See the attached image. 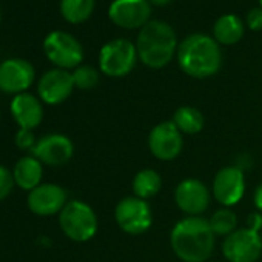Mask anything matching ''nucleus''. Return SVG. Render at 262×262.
I'll return each mask as SVG.
<instances>
[{"mask_svg": "<svg viewBox=\"0 0 262 262\" xmlns=\"http://www.w3.org/2000/svg\"><path fill=\"white\" fill-rule=\"evenodd\" d=\"M14 185H16V182H14L13 171H10L4 165H0V201L7 199L11 194Z\"/></svg>", "mask_w": 262, "mask_h": 262, "instance_id": "nucleus-25", "label": "nucleus"}, {"mask_svg": "<svg viewBox=\"0 0 262 262\" xmlns=\"http://www.w3.org/2000/svg\"><path fill=\"white\" fill-rule=\"evenodd\" d=\"M68 204L67 191L57 184H40L28 193L27 205L37 216H53Z\"/></svg>", "mask_w": 262, "mask_h": 262, "instance_id": "nucleus-16", "label": "nucleus"}, {"mask_svg": "<svg viewBox=\"0 0 262 262\" xmlns=\"http://www.w3.org/2000/svg\"><path fill=\"white\" fill-rule=\"evenodd\" d=\"M259 7L262 8V0H259Z\"/></svg>", "mask_w": 262, "mask_h": 262, "instance_id": "nucleus-31", "label": "nucleus"}, {"mask_svg": "<svg viewBox=\"0 0 262 262\" xmlns=\"http://www.w3.org/2000/svg\"><path fill=\"white\" fill-rule=\"evenodd\" d=\"M133 193L136 198L139 199H150L153 196H156L161 188H162V179L161 174L153 170V168H144L141 171H138L133 178Z\"/></svg>", "mask_w": 262, "mask_h": 262, "instance_id": "nucleus-20", "label": "nucleus"}, {"mask_svg": "<svg viewBox=\"0 0 262 262\" xmlns=\"http://www.w3.org/2000/svg\"><path fill=\"white\" fill-rule=\"evenodd\" d=\"M213 198L224 207H233L241 202L245 194V176L239 167L230 165L221 168L211 187Z\"/></svg>", "mask_w": 262, "mask_h": 262, "instance_id": "nucleus-11", "label": "nucleus"}, {"mask_svg": "<svg viewBox=\"0 0 262 262\" xmlns=\"http://www.w3.org/2000/svg\"><path fill=\"white\" fill-rule=\"evenodd\" d=\"M59 224L63 234L74 242L91 241L99 230L94 210L86 202L79 199L68 201V204L59 213Z\"/></svg>", "mask_w": 262, "mask_h": 262, "instance_id": "nucleus-4", "label": "nucleus"}, {"mask_svg": "<svg viewBox=\"0 0 262 262\" xmlns=\"http://www.w3.org/2000/svg\"><path fill=\"white\" fill-rule=\"evenodd\" d=\"M216 234L208 219L187 216L181 219L170 233V245L174 254L184 262H205L214 250Z\"/></svg>", "mask_w": 262, "mask_h": 262, "instance_id": "nucleus-1", "label": "nucleus"}, {"mask_svg": "<svg viewBox=\"0 0 262 262\" xmlns=\"http://www.w3.org/2000/svg\"><path fill=\"white\" fill-rule=\"evenodd\" d=\"M43 51L48 60L62 70H76L83 60L80 42L67 31H51L43 40Z\"/></svg>", "mask_w": 262, "mask_h": 262, "instance_id": "nucleus-7", "label": "nucleus"}, {"mask_svg": "<svg viewBox=\"0 0 262 262\" xmlns=\"http://www.w3.org/2000/svg\"><path fill=\"white\" fill-rule=\"evenodd\" d=\"M110 20L125 30L144 28L151 17L148 0H113L108 8Z\"/></svg>", "mask_w": 262, "mask_h": 262, "instance_id": "nucleus-10", "label": "nucleus"}, {"mask_svg": "<svg viewBox=\"0 0 262 262\" xmlns=\"http://www.w3.org/2000/svg\"><path fill=\"white\" fill-rule=\"evenodd\" d=\"M253 201H254V207H256V210L262 213V182L256 187L254 194H253Z\"/></svg>", "mask_w": 262, "mask_h": 262, "instance_id": "nucleus-29", "label": "nucleus"}, {"mask_svg": "<svg viewBox=\"0 0 262 262\" xmlns=\"http://www.w3.org/2000/svg\"><path fill=\"white\" fill-rule=\"evenodd\" d=\"M148 2L151 5H156V7H165L171 2V0H148Z\"/></svg>", "mask_w": 262, "mask_h": 262, "instance_id": "nucleus-30", "label": "nucleus"}, {"mask_svg": "<svg viewBox=\"0 0 262 262\" xmlns=\"http://www.w3.org/2000/svg\"><path fill=\"white\" fill-rule=\"evenodd\" d=\"M245 27L244 22L234 16V14H225L221 16L213 27L214 40L219 45H234L237 43L244 36Z\"/></svg>", "mask_w": 262, "mask_h": 262, "instance_id": "nucleus-19", "label": "nucleus"}, {"mask_svg": "<svg viewBox=\"0 0 262 262\" xmlns=\"http://www.w3.org/2000/svg\"><path fill=\"white\" fill-rule=\"evenodd\" d=\"M178 63L181 70L194 79L214 76L222 65L221 45L214 37L204 33L187 36L178 47Z\"/></svg>", "mask_w": 262, "mask_h": 262, "instance_id": "nucleus-2", "label": "nucleus"}, {"mask_svg": "<svg viewBox=\"0 0 262 262\" xmlns=\"http://www.w3.org/2000/svg\"><path fill=\"white\" fill-rule=\"evenodd\" d=\"M222 254L228 262H256L262 254V236L250 228H237L222 242Z\"/></svg>", "mask_w": 262, "mask_h": 262, "instance_id": "nucleus-8", "label": "nucleus"}, {"mask_svg": "<svg viewBox=\"0 0 262 262\" xmlns=\"http://www.w3.org/2000/svg\"><path fill=\"white\" fill-rule=\"evenodd\" d=\"M71 74L74 86L79 90H93L99 83V71L91 65H80Z\"/></svg>", "mask_w": 262, "mask_h": 262, "instance_id": "nucleus-24", "label": "nucleus"}, {"mask_svg": "<svg viewBox=\"0 0 262 262\" xmlns=\"http://www.w3.org/2000/svg\"><path fill=\"white\" fill-rule=\"evenodd\" d=\"M178 47L174 30L162 20H150L141 28L136 42L139 60L153 70L167 67L178 53Z\"/></svg>", "mask_w": 262, "mask_h": 262, "instance_id": "nucleus-3", "label": "nucleus"}, {"mask_svg": "<svg viewBox=\"0 0 262 262\" xmlns=\"http://www.w3.org/2000/svg\"><path fill=\"white\" fill-rule=\"evenodd\" d=\"M211 193L199 179H184L174 190V202L187 216H202L210 205Z\"/></svg>", "mask_w": 262, "mask_h": 262, "instance_id": "nucleus-13", "label": "nucleus"}, {"mask_svg": "<svg viewBox=\"0 0 262 262\" xmlns=\"http://www.w3.org/2000/svg\"><path fill=\"white\" fill-rule=\"evenodd\" d=\"M116 224L122 231L131 236H139L150 230L153 224V213L147 201L136 196L120 199L114 208Z\"/></svg>", "mask_w": 262, "mask_h": 262, "instance_id": "nucleus-6", "label": "nucleus"}, {"mask_svg": "<svg viewBox=\"0 0 262 262\" xmlns=\"http://www.w3.org/2000/svg\"><path fill=\"white\" fill-rule=\"evenodd\" d=\"M14 142H16V147L24 150V151H31L36 145V136L33 133V129H24V128H19V131L16 133V138H14Z\"/></svg>", "mask_w": 262, "mask_h": 262, "instance_id": "nucleus-26", "label": "nucleus"}, {"mask_svg": "<svg viewBox=\"0 0 262 262\" xmlns=\"http://www.w3.org/2000/svg\"><path fill=\"white\" fill-rule=\"evenodd\" d=\"M43 102L31 93H22L13 97L10 110L13 119L24 129H34L43 120Z\"/></svg>", "mask_w": 262, "mask_h": 262, "instance_id": "nucleus-17", "label": "nucleus"}, {"mask_svg": "<svg viewBox=\"0 0 262 262\" xmlns=\"http://www.w3.org/2000/svg\"><path fill=\"white\" fill-rule=\"evenodd\" d=\"M74 155V145L65 135L53 133L39 139L31 150V156L39 159L45 165L60 167L70 162Z\"/></svg>", "mask_w": 262, "mask_h": 262, "instance_id": "nucleus-15", "label": "nucleus"}, {"mask_svg": "<svg viewBox=\"0 0 262 262\" xmlns=\"http://www.w3.org/2000/svg\"><path fill=\"white\" fill-rule=\"evenodd\" d=\"M148 148L159 161H173L181 155L184 138L173 120H165L153 126L148 135Z\"/></svg>", "mask_w": 262, "mask_h": 262, "instance_id": "nucleus-9", "label": "nucleus"}, {"mask_svg": "<svg viewBox=\"0 0 262 262\" xmlns=\"http://www.w3.org/2000/svg\"><path fill=\"white\" fill-rule=\"evenodd\" d=\"M96 0H60V14L73 25L83 24L94 11Z\"/></svg>", "mask_w": 262, "mask_h": 262, "instance_id": "nucleus-22", "label": "nucleus"}, {"mask_svg": "<svg viewBox=\"0 0 262 262\" xmlns=\"http://www.w3.org/2000/svg\"><path fill=\"white\" fill-rule=\"evenodd\" d=\"M173 123L182 135H198L205 125V119L198 108L181 106L173 114Z\"/></svg>", "mask_w": 262, "mask_h": 262, "instance_id": "nucleus-21", "label": "nucleus"}, {"mask_svg": "<svg viewBox=\"0 0 262 262\" xmlns=\"http://www.w3.org/2000/svg\"><path fill=\"white\" fill-rule=\"evenodd\" d=\"M247 228H250L256 233H260V230H262V213L260 211H253L248 214Z\"/></svg>", "mask_w": 262, "mask_h": 262, "instance_id": "nucleus-28", "label": "nucleus"}, {"mask_svg": "<svg viewBox=\"0 0 262 262\" xmlns=\"http://www.w3.org/2000/svg\"><path fill=\"white\" fill-rule=\"evenodd\" d=\"M74 88L73 74L62 68H53L47 71L37 83L39 99L47 105H59L65 102Z\"/></svg>", "mask_w": 262, "mask_h": 262, "instance_id": "nucleus-14", "label": "nucleus"}, {"mask_svg": "<svg viewBox=\"0 0 262 262\" xmlns=\"http://www.w3.org/2000/svg\"><path fill=\"white\" fill-rule=\"evenodd\" d=\"M34 67L25 59H8L0 63V91L7 94H22L33 85Z\"/></svg>", "mask_w": 262, "mask_h": 262, "instance_id": "nucleus-12", "label": "nucleus"}, {"mask_svg": "<svg viewBox=\"0 0 262 262\" xmlns=\"http://www.w3.org/2000/svg\"><path fill=\"white\" fill-rule=\"evenodd\" d=\"M13 176H14V182L17 187H20L22 190L31 191L42 184L43 164L34 156H24L16 162Z\"/></svg>", "mask_w": 262, "mask_h": 262, "instance_id": "nucleus-18", "label": "nucleus"}, {"mask_svg": "<svg viewBox=\"0 0 262 262\" xmlns=\"http://www.w3.org/2000/svg\"><path fill=\"white\" fill-rule=\"evenodd\" d=\"M247 25L251 31H259L262 30V8L257 7V8H253L247 13Z\"/></svg>", "mask_w": 262, "mask_h": 262, "instance_id": "nucleus-27", "label": "nucleus"}, {"mask_svg": "<svg viewBox=\"0 0 262 262\" xmlns=\"http://www.w3.org/2000/svg\"><path fill=\"white\" fill-rule=\"evenodd\" d=\"M260 236H262V234H260Z\"/></svg>", "mask_w": 262, "mask_h": 262, "instance_id": "nucleus-32", "label": "nucleus"}, {"mask_svg": "<svg viewBox=\"0 0 262 262\" xmlns=\"http://www.w3.org/2000/svg\"><path fill=\"white\" fill-rule=\"evenodd\" d=\"M208 222H210V227L216 236H225L227 237L234 230H237V216L228 207L216 210L211 214V217L208 219Z\"/></svg>", "mask_w": 262, "mask_h": 262, "instance_id": "nucleus-23", "label": "nucleus"}, {"mask_svg": "<svg viewBox=\"0 0 262 262\" xmlns=\"http://www.w3.org/2000/svg\"><path fill=\"white\" fill-rule=\"evenodd\" d=\"M138 48L128 39H113L99 53L100 71L108 77H123L135 70Z\"/></svg>", "mask_w": 262, "mask_h": 262, "instance_id": "nucleus-5", "label": "nucleus"}]
</instances>
